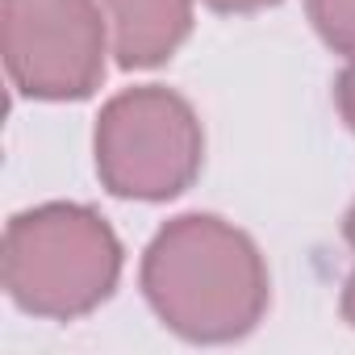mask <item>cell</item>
I'll return each instance as SVG.
<instances>
[{
	"label": "cell",
	"mask_w": 355,
	"mask_h": 355,
	"mask_svg": "<svg viewBox=\"0 0 355 355\" xmlns=\"http://www.w3.org/2000/svg\"><path fill=\"white\" fill-rule=\"evenodd\" d=\"M343 239H347V247H351V272H347L343 293H338V313H343V322L355 330V205H351L347 218H343Z\"/></svg>",
	"instance_id": "obj_7"
},
{
	"label": "cell",
	"mask_w": 355,
	"mask_h": 355,
	"mask_svg": "<svg viewBox=\"0 0 355 355\" xmlns=\"http://www.w3.org/2000/svg\"><path fill=\"white\" fill-rule=\"evenodd\" d=\"M138 284L155 318L184 343H239L272 301L268 263L247 230L218 214H180L142 251Z\"/></svg>",
	"instance_id": "obj_1"
},
{
	"label": "cell",
	"mask_w": 355,
	"mask_h": 355,
	"mask_svg": "<svg viewBox=\"0 0 355 355\" xmlns=\"http://www.w3.org/2000/svg\"><path fill=\"white\" fill-rule=\"evenodd\" d=\"M205 9H214V13H226V17H234V13H259V9H276L280 0H201Z\"/></svg>",
	"instance_id": "obj_9"
},
{
	"label": "cell",
	"mask_w": 355,
	"mask_h": 355,
	"mask_svg": "<svg viewBox=\"0 0 355 355\" xmlns=\"http://www.w3.org/2000/svg\"><path fill=\"white\" fill-rule=\"evenodd\" d=\"M5 67L30 101H88L113 55L96 0H0Z\"/></svg>",
	"instance_id": "obj_4"
},
{
	"label": "cell",
	"mask_w": 355,
	"mask_h": 355,
	"mask_svg": "<svg viewBox=\"0 0 355 355\" xmlns=\"http://www.w3.org/2000/svg\"><path fill=\"white\" fill-rule=\"evenodd\" d=\"M0 272L21 313L76 322L113 297L121 280V243L92 205L46 201L9 218Z\"/></svg>",
	"instance_id": "obj_2"
},
{
	"label": "cell",
	"mask_w": 355,
	"mask_h": 355,
	"mask_svg": "<svg viewBox=\"0 0 355 355\" xmlns=\"http://www.w3.org/2000/svg\"><path fill=\"white\" fill-rule=\"evenodd\" d=\"M113 59L125 71H146L167 63L193 34V0H96Z\"/></svg>",
	"instance_id": "obj_5"
},
{
	"label": "cell",
	"mask_w": 355,
	"mask_h": 355,
	"mask_svg": "<svg viewBox=\"0 0 355 355\" xmlns=\"http://www.w3.org/2000/svg\"><path fill=\"white\" fill-rule=\"evenodd\" d=\"M305 13L334 55L355 59V0H305Z\"/></svg>",
	"instance_id": "obj_6"
},
{
	"label": "cell",
	"mask_w": 355,
	"mask_h": 355,
	"mask_svg": "<svg viewBox=\"0 0 355 355\" xmlns=\"http://www.w3.org/2000/svg\"><path fill=\"white\" fill-rule=\"evenodd\" d=\"M334 105H338V117L347 121V130L355 134V59H347V67L334 80Z\"/></svg>",
	"instance_id": "obj_8"
},
{
	"label": "cell",
	"mask_w": 355,
	"mask_h": 355,
	"mask_svg": "<svg viewBox=\"0 0 355 355\" xmlns=\"http://www.w3.org/2000/svg\"><path fill=\"white\" fill-rule=\"evenodd\" d=\"M92 155L101 184L113 197L155 205L193 189L205 163V130L175 88L138 84L105 101Z\"/></svg>",
	"instance_id": "obj_3"
}]
</instances>
